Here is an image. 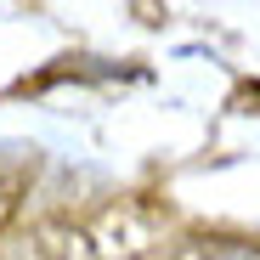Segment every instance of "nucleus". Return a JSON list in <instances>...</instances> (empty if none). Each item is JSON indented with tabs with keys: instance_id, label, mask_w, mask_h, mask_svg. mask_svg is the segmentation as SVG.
Segmentation results:
<instances>
[{
	"instance_id": "1",
	"label": "nucleus",
	"mask_w": 260,
	"mask_h": 260,
	"mask_svg": "<svg viewBox=\"0 0 260 260\" xmlns=\"http://www.w3.org/2000/svg\"><path fill=\"white\" fill-rule=\"evenodd\" d=\"M28 176H34V147L0 142V226L17 215V204H23V192H28Z\"/></svg>"
},
{
	"instance_id": "2",
	"label": "nucleus",
	"mask_w": 260,
	"mask_h": 260,
	"mask_svg": "<svg viewBox=\"0 0 260 260\" xmlns=\"http://www.w3.org/2000/svg\"><path fill=\"white\" fill-rule=\"evenodd\" d=\"M170 260H260V243H238V238H181L170 249Z\"/></svg>"
}]
</instances>
